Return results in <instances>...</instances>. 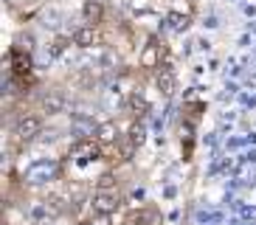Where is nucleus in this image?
I'll return each instance as SVG.
<instances>
[{"instance_id": "3", "label": "nucleus", "mask_w": 256, "mask_h": 225, "mask_svg": "<svg viewBox=\"0 0 256 225\" xmlns=\"http://www.w3.org/2000/svg\"><path fill=\"white\" fill-rule=\"evenodd\" d=\"M121 206V197L116 188H96L93 194V211L96 214H116Z\"/></svg>"}, {"instance_id": "11", "label": "nucleus", "mask_w": 256, "mask_h": 225, "mask_svg": "<svg viewBox=\"0 0 256 225\" xmlns=\"http://www.w3.org/2000/svg\"><path fill=\"white\" fill-rule=\"evenodd\" d=\"M130 110H132V116H144V112L150 110V104H146L141 96H132L130 98Z\"/></svg>"}, {"instance_id": "1", "label": "nucleus", "mask_w": 256, "mask_h": 225, "mask_svg": "<svg viewBox=\"0 0 256 225\" xmlns=\"http://www.w3.org/2000/svg\"><path fill=\"white\" fill-rule=\"evenodd\" d=\"M8 65H12V76H14L17 84H34V76H31V60L28 54H23L20 48H14L12 51V56H8Z\"/></svg>"}, {"instance_id": "15", "label": "nucleus", "mask_w": 256, "mask_h": 225, "mask_svg": "<svg viewBox=\"0 0 256 225\" xmlns=\"http://www.w3.org/2000/svg\"><path fill=\"white\" fill-rule=\"evenodd\" d=\"M37 225H48V222H37Z\"/></svg>"}, {"instance_id": "10", "label": "nucleus", "mask_w": 256, "mask_h": 225, "mask_svg": "<svg viewBox=\"0 0 256 225\" xmlns=\"http://www.w3.org/2000/svg\"><path fill=\"white\" fill-rule=\"evenodd\" d=\"M174 88H178V79H174V74L164 65V68L158 70V90L164 93V96H172Z\"/></svg>"}, {"instance_id": "5", "label": "nucleus", "mask_w": 256, "mask_h": 225, "mask_svg": "<svg viewBox=\"0 0 256 225\" xmlns=\"http://www.w3.org/2000/svg\"><path fill=\"white\" fill-rule=\"evenodd\" d=\"M74 45L76 48H93V45H98L102 42V34H98V26H79V28L74 31Z\"/></svg>"}, {"instance_id": "9", "label": "nucleus", "mask_w": 256, "mask_h": 225, "mask_svg": "<svg viewBox=\"0 0 256 225\" xmlns=\"http://www.w3.org/2000/svg\"><path fill=\"white\" fill-rule=\"evenodd\" d=\"M82 14H84V22H88V26H98V22L104 20V6H102L98 0H84Z\"/></svg>"}, {"instance_id": "7", "label": "nucleus", "mask_w": 256, "mask_h": 225, "mask_svg": "<svg viewBox=\"0 0 256 225\" xmlns=\"http://www.w3.org/2000/svg\"><path fill=\"white\" fill-rule=\"evenodd\" d=\"M62 107H65V96H62V90L51 88V90H46V93L40 96V110L48 112V116L62 112Z\"/></svg>"}, {"instance_id": "6", "label": "nucleus", "mask_w": 256, "mask_h": 225, "mask_svg": "<svg viewBox=\"0 0 256 225\" xmlns=\"http://www.w3.org/2000/svg\"><path fill=\"white\" fill-rule=\"evenodd\" d=\"M93 138H96L102 146H113V144H118L121 141L118 124H116V121H102V124L93 130Z\"/></svg>"}, {"instance_id": "13", "label": "nucleus", "mask_w": 256, "mask_h": 225, "mask_svg": "<svg viewBox=\"0 0 256 225\" xmlns=\"http://www.w3.org/2000/svg\"><path fill=\"white\" fill-rule=\"evenodd\" d=\"M96 186H98V188H116V178H113L110 172H107V174H102V178H98Z\"/></svg>"}, {"instance_id": "8", "label": "nucleus", "mask_w": 256, "mask_h": 225, "mask_svg": "<svg viewBox=\"0 0 256 225\" xmlns=\"http://www.w3.org/2000/svg\"><path fill=\"white\" fill-rule=\"evenodd\" d=\"M160 60H164V45H158L152 40V42L141 51V68H146V70H160V68H164Z\"/></svg>"}, {"instance_id": "2", "label": "nucleus", "mask_w": 256, "mask_h": 225, "mask_svg": "<svg viewBox=\"0 0 256 225\" xmlns=\"http://www.w3.org/2000/svg\"><path fill=\"white\" fill-rule=\"evenodd\" d=\"M40 130H42V121H40L37 116H20V118L14 121L12 135H14L17 144H28V141H34V138L40 135Z\"/></svg>"}, {"instance_id": "12", "label": "nucleus", "mask_w": 256, "mask_h": 225, "mask_svg": "<svg viewBox=\"0 0 256 225\" xmlns=\"http://www.w3.org/2000/svg\"><path fill=\"white\" fill-rule=\"evenodd\" d=\"M127 138H132V144H138V146H141L144 138H146V130H144V124H132V130H130Z\"/></svg>"}, {"instance_id": "14", "label": "nucleus", "mask_w": 256, "mask_h": 225, "mask_svg": "<svg viewBox=\"0 0 256 225\" xmlns=\"http://www.w3.org/2000/svg\"><path fill=\"white\" fill-rule=\"evenodd\" d=\"M82 225H96V222H93V220H90V222H82Z\"/></svg>"}, {"instance_id": "4", "label": "nucleus", "mask_w": 256, "mask_h": 225, "mask_svg": "<svg viewBox=\"0 0 256 225\" xmlns=\"http://www.w3.org/2000/svg\"><path fill=\"white\" fill-rule=\"evenodd\" d=\"M102 144L96 141V138H82V141H76L74 144V150H70V155L76 158V160H98L102 158Z\"/></svg>"}]
</instances>
